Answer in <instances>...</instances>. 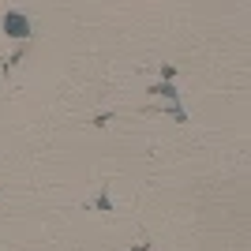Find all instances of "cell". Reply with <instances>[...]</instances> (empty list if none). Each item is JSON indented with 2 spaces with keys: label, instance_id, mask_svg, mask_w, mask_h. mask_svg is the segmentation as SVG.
<instances>
[{
  "label": "cell",
  "instance_id": "1",
  "mask_svg": "<svg viewBox=\"0 0 251 251\" xmlns=\"http://www.w3.org/2000/svg\"><path fill=\"white\" fill-rule=\"evenodd\" d=\"M4 34H8V38L26 42V38H30V19H26V11H19V8L4 11Z\"/></svg>",
  "mask_w": 251,
  "mask_h": 251
},
{
  "label": "cell",
  "instance_id": "3",
  "mask_svg": "<svg viewBox=\"0 0 251 251\" xmlns=\"http://www.w3.org/2000/svg\"><path fill=\"white\" fill-rule=\"evenodd\" d=\"M161 79H169V83H173V79H176V68H173V64H165V68H161Z\"/></svg>",
  "mask_w": 251,
  "mask_h": 251
},
{
  "label": "cell",
  "instance_id": "2",
  "mask_svg": "<svg viewBox=\"0 0 251 251\" xmlns=\"http://www.w3.org/2000/svg\"><path fill=\"white\" fill-rule=\"evenodd\" d=\"M94 206H98V210H113V199H105V191H101V195L94 199Z\"/></svg>",
  "mask_w": 251,
  "mask_h": 251
}]
</instances>
